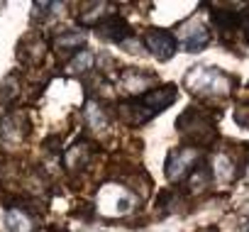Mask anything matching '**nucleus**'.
Returning <instances> with one entry per match:
<instances>
[{"instance_id":"obj_1","label":"nucleus","mask_w":249,"mask_h":232,"mask_svg":"<svg viewBox=\"0 0 249 232\" xmlns=\"http://www.w3.org/2000/svg\"><path fill=\"white\" fill-rule=\"evenodd\" d=\"M176 100H178V86L176 83H157L154 88H149L140 95L122 98L117 103V115H120V120H124L130 127H140V125L154 120L157 115H161Z\"/></svg>"},{"instance_id":"obj_5","label":"nucleus","mask_w":249,"mask_h":232,"mask_svg":"<svg viewBox=\"0 0 249 232\" xmlns=\"http://www.w3.org/2000/svg\"><path fill=\"white\" fill-rule=\"evenodd\" d=\"M203 161V152L200 149H193V147H176L169 152L166 157V164H164V174L171 183H183L193 171L196 166Z\"/></svg>"},{"instance_id":"obj_14","label":"nucleus","mask_w":249,"mask_h":232,"mask_svg":"<svg viewBox=\"0 0 249 232\" xmlns=\"http://www.w3.org/2000/svg\"><path fill=\"white\" fill-rule=\"evenodd\" d=\"M93 69H95V56H93L90 52H86V49L71 54L69 61H66V71L73 73V76H78V73H90Z\"/></svg>"},{"instance_id":"obj_8","label":"nucleus","mask_w":249,"mask_h":232,"mask_svg":"<svg viewBox=\"0 0 249 232\" xmlns=\"http://www.w3.org/2000/svg\"><path fill=\"white\" fill-rule=\"evenodd\" d=\"M30 132V120L25 112H5L0 118V140L5 144H20Z\"/></svg>"},{"instance_id":"obj_2","label":"nucleus","mask_w":249,"mask_h":232,"mask_svg":"<svg viewBox=\"0 0 249 232\" xmlns=\"http://www.w3.org/2000/svg\"><path fill=\"white\" fill-rule=\"evenodd\" d=\"M176 132L186 142V147L205 149L217 140V120L203 107L188 105L178 118H176Z\"/></svg>"},{"instance_id":"obj_15","label":"nucleus","mask_w":249,"mask_h":232,"mask_svg":"<svg viewBox=\"0 0 249 232\" xmlns=\"http://www.w3.org/2000/svg\"><path fill=\"white\" fill-rule=\"evenodd\" d=\"M210 174H213V178H217V181H222V183H232V181L237 178V174H234V161H232L227 154H217V157H215Z\"/></svg>"},{"instance_id":"obj_3","label":"nucleus","mask_w":249,"mask_h":232,"mask_svg":"<svg viewBox=\"0 0 249 232\" xmlns=\"http://www.w3.org/2000/svg\"><path fill=\"white\" fill-rule=\"evenodd\" d=\"M183 83H186V88L193 95H200V98H215V95L217 98H225V95L234 93L237 78L230 76L227 71L217 69V66L198 64V66L188 69Z\"/></svg>"},{"instance_id":"obj_10","label":"nucleus","mask_w":249,"mask_h":232,"mask_svg":"<svg viewBox=\"0 0 249 232\" xmlns=\"http://www.w3.org/2000/svg\"><path fill=\"white\" fill-rule=\"evenodd\" d=\"M39 217L25 205H8L5 210V230L8 232H37Z\"/></svg>"},{"instance_id":"obj_7","label":"nucleus","mask_w":249,"mask_h":232,"mask_svg":"<svg viewBox=\"0 0 249 232\" xmlns=\"http://www.w3.org/2000/svg\"><path fill=\"white\" fill-rule=\"evenodd\" d=\"M142 42L157 61H169L178 52V42H176L174 32H169L164 27H147L142 35Z\"/></svg>"},{"instance_id":"obj_13","label":"nucleus","mask_w":249,"mask_h":232,"mask_svg":"<svg viewBox=\"0 0 249 232\" xmlns=\"http://www.w3.org/2000/svg\"><path fill=\"white\" fill-rule=\"evenodd\" d=\"M83 118H86V123H88V127H90L93 132H103V130L107 127V123H110L107 112L103 110V105H100L98 100H88V103H86Z\"/></svg>"},{"instance_id":"obj_9","label":"nucleus","mask_w":249,"mask_h":232,"mask_svg":"<svg viewBox=\"0 0 249 232\" xmlns=\"http://www.w3.org/2000/svg\"><path fill=\"white\" fill-rule=\"evenodd\" d=\"M95 32L105 39V42H112V44H124L130 37H132V27L130 22L120 18V15H105L98 25H95Z\"/></svg>"},{"instance_id":"obj_6","label":"nucleus","mask_w":249,"mask_h":232,"mask_svg":"<svg viewBox=\"0 0 249 232\" xmlns=\"http://www.w3.org/2000/svg\"><path fill=\"white\" fill-rule=\"evenodd\" d=\"M174 37H176V42H181L183 44V49L188 52V54H196V52H200V49H205L208 44H210V30H208V25L200 20V18H188V20H183L178 27H176V32H174Z\"/></svg>"},{"instance_id":"obj_11","label":"nucleus","mask_w":249,"mask_h":232,"mask_svg":"<svg viewBox=\"0 0 249 232\" xmlns=\"http://www.w3.org/2000/svg\"><path fill=\"white\" fill-rule=\"evenodd\" d=\"M154 86H157V76L152 71H135V69H130V71L122 73V90L130 93V98L140 95V93H144V90H149Z\"/></svg>"},{"instance_id":"obj_16","label":"nucleus","mask_w":249,"mask_h":232,"mask_svg":"<svg viewBox=\"0 0 249 232\" xmlns=\"http://www.w3.org/2000/svg\"><path fill=\"white\" fill-rule=\"evenodd\" d=\"M88 159H90V144H88V142H76V144L64 154V164H66V169H71V171H73L76 166L81 169Z\"/></svg>"},{"instance_id":"obj_12","label":"nucleus","mask_w":249,"mask_h":232,"mask_svg":"<svg viewBox=\"0 0 249 232\" xmlns=\"http://www.w3.org/2000/svg\"><path fill=\"white\" fill-rule=\"evenodd\" d=\"M52 44H54V49H56L59 54L71 56V54L78 52V47L86 44V35H83L81 30H64V32H59V35L54 37Z\"/></svg>"},{"instance_id":"obj_4","label":"nucleus","mask_w":249,"mask_h":232,"mask_svg":"<svg viewBox=\"0 0 249 232\" xmlns=\"http://www.w3.org/2000/svg\"><path fill=\"white\" fill-rule=\"evenodd\" d=\"M205 8L210 10V22L222 42L237 35L247 39V8L239 10H234L232 5H205Z\"/></svg>"}]
</instances>
